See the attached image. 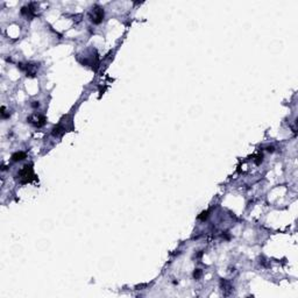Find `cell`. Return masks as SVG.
Masks as SVG:
<instances>
[{
    "label": "cell",
    "mask_w": 298,
    "mask_h": 298,
    "mask_svg": "<svg viewBox=\"0 0 298 298\" xmlns=\"http://www.w3.org/2000/svg\"><path fill=\"white\" fill-rule=\"evenodd\" d=\"M207 217H209V211H204V212H202L200 213V216L198 217V219L199 220H205V219H207Z\"/></svg>",
    "instance_id": "6"
},
{
    "label": "cell",
    "mask_w": 298,
    "mask_h": 298,
    "mask_svg": "<svg viewBox=\"0 0 298 298\" xmlns=\"http://www.w3.org/2000/svg\"><path fill=\"white\" fill-rule=\"evenodd\" d=\"M268 152H274V147H268Z\"/></svg>",
    "instance_id": "9"
},
{
    "label": "cell",
    "mask_w": 298,
    "mask_h": 298,
    "mask_svg": "<svg viewBox=\"0 0 298 298\" xmlns=\"http://www.w3.org/2000/svg\"><path fill=\"white\" fill-rule=\"evenodd\" d=\"M18 177H19V181H20L21 184L30 183L33 179H35V175H34L32 164H26L23 167L18 174Z\"/></svg>",
    "instance_id": "1"
},
{
    "label": "cell",
    "mask_w": 298,
    "mask_h": 298,
    "mask_svg": "<svg viewBox=\"0 0 298 298\" xmlns=\"http://www.w3.org/2000/svg\"><path fill=\"white\" fill-rule=\"evenodd\" d=\"M33 107H39L40 106V104H39V101H34V104H32Z\"/></svg>",
    "instance_id": "8"
},
{
    "label": "cell",
    "mask_w": 298,
    "mask_h": 298,
    "mask_svg": "<svg viewBox=\"0 0 298 298\" xmlns=\"http://www.w3.org/2000/svg\"><path fill=\"white\" fill-rule=\"evenodd\" d=\"M90 19L96 25L100 23L104 19V9L99 6H94L91 11V13H90Z\"/></svg>",
    "instance_id": "2"
},
{
    "label": "cell",
    "mask_w": 298,
    "mask_h": 298,
    "mask_svg": "<svg viewBox=\"0 0 298 298\" xmlns=\"http://www.w3.org/2000/svg\"><path fill=\"white\" fill-rule=\"evenodd\" d=\"M26 156H27V154L25 152H16L12 155V161H14V162H19V161H22L23 159H26Z\"/></svg>",
    "instance_id": "4"
},
{
    "label": "cell",
    "mask_w": 298,
    "mask_h": 298,
    "mask_svg": "<svg viewBox=\"0 0 298 298\" xmlns=\"http://www.w3.org/2000/svg\"><path fill=\"white\" fill-rule=\"evenodd\" d=\"M64 132H65V127H63L62 125H57V126L54 127L53 135L54 136H61Z\"/></svg>",
    "instance_id": "5"
},
{
    "label": "cell",
    "mask_w": 298,
    "mask_h": 298,
    "mask_svg": "<svg viewBox=\"0 0 298 298\" xmlns=\"http://www.w3.org/2000/svg\"><path fill=\"white\" fill-rule=\"evenodd\" d=\"M200 276H202V270H200V269H197V270H195V272H193V277L196 278V279H198Z\"/></svg>",
    "instance_id": "7"
},
{
    "label": "cell",
    "mask_w": 298,
    "mask_h": 298,
    "mask_svg": "<svg viewBox=\"0 0 298 298\" xmlns=\"http://www.w3.org/2000/svg\"><path fill=\"white\" fill-rule=\"evenodd\" d=\"M27 121L30 122V124H33L34 126L41 127L46 124V118L43 115H41V114H33V115H30V117L27 118Z\"/></svg>",
    "instance_id": "3"
}]
</instances>
